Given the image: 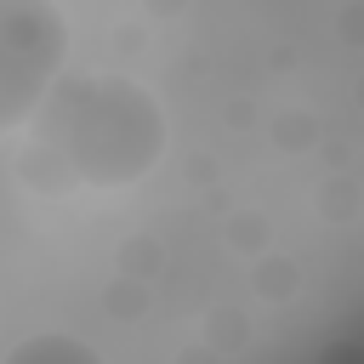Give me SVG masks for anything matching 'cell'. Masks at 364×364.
Returning a JSON list of instances; mask_svg holds the SVG:
<instances>
[{
	"instance_id": "2",
	"label": "cell",
	"mask_w": 364,
	"mask_h": 364,
	"mask_svg": "<svg viewBox=\"0 0 364 364\" xmlns=\"http://www.w3.org/2000/svg\"><path fill=\"white\" fill-rule=\"evenodd\" d=\"M68 23L57 0H0V125L23 131L63 80Z\"/></svg>"
},
{
	"instance_id": "1",
	"label": "cell",
	"mask_w": 364,
	"mask_h": 364,
	"mask_svg": "<svg viewBox=\"0 0 364 364\" xmlns=\"http://www.w3.org/2000/svg\"><path fill=\"white\" fill-rule=\"evenodd\" d=\"M34 154L68 182L131 188L165 154V114L154 91L125 74H63L34 114Z\"/></svg>"
},
{
	"instance_id": "3",
	"label": "cell",
	"mask_w": 364,
	"mask_h": 364,
	"mask_svg": "<svg viewBox=\"0 0 364 364\" xmlns=\"http://www.w3.org/2000/svg\"><path fill=\"white\" fill-rule=\"evenodd\" d=\"M0 364H108V358H102V347H91L74 330H34V336L11 341Z\"/></svg>"
}]
</instances>
